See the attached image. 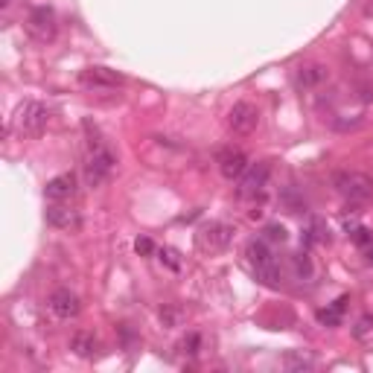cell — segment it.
Returning a JSON list of instances; mask_svg holds the SVG:
<instances>
[{
    "mask_svg": "<svg viewBox=\"0 0 373 373\" xmlns=\"http://www.w3.org/2000/svg\"><path fill=\"white\" fill-rule=\"evenodd\" d=\"M85 131H88V161H85V181L88 187H102L108 178L114 175L117 170V155L108 143L100 137V129L91 126V120L85 122Z\"/></svg>",
    "mask_w": 373,
    "mask_h": 373,
    "instance_id": "cell-1",
    "label": "cell"
},
{
    "mask_svg": "<svg viewBox=\"0 0 373 373\" xmlns=\"http://www.w3.org/2000/svg\"><path fill=\"white\" fill-rule=\"evenodd\" d=\"M245 257H248V266H251L254 278L260 283H266V286H278L280 283V266H278V260H274L266 239H251L248 242Z\"/></svg>",
    "mask_w": 373,
    "mask_h": 373,
    "instance_id": "cell-2",
    "label": "cell"
},
{
    "mask_svg": "<svg viewBox=\"0 0 373 373\" xmlns=\"http://www.w3.org/2000/svg\"><path fill=\"white\" fill-rule=\"evenodd\" d=\"M47 122H50L47 105H41L35 100L21 102L15 117H12V126H15V131L21 137H41V134H44V129H47Z\"/></svg>",
    "mask_w": 373,
    "mask_h": 373,
    "instance_id": "cell-3",
    "label": "cell"
},
{
    "mask_svg": "<svg viewBox=\"0 0 373 373\" xmlns=\"http://www.w3.org/2000/svg\"><path fill=\"white\" fill-rule=\"evenodd\" d=\"M333 187L336 192L350 201V204H358V201H367L373 196V178L365 175V172H356V170H341L333 175Z\"/></svg>",
    "mask_w": 373,
    "mask_h": 373,
    "instance_id": "cell-4",
    "label": "cell"
},
{
    "mask_svg": "<svg viewBox=\"0 0 373 373\" xmlns=\"http://www.w3.org/2000/svg\"><path fill=\"white\" fill-rule=\"evenodd\" d=\"M233 233L237 230H233V225H228V222H207L196 230V245L204 254H219L230 245Z\"/></svg>",
    "mask_w": 373,
    "mask_h": 373,
    "instance_id": "cell-5",
    "label": "cell"
},
{
    "mask_svg": "<svg viewBox=\"0 0 373 373\" xmlns=\"http://www.w3.org/2000/svg\"><path fill=\"white\" fill-rule=\"evenodd\" d=\"M26 33L38 44H47V41L56 38V12H53V6H35L26 18Z\"/></svg>",
    "mask_w": 373,
    "mask_h": 373,
    "instance_id": "cell-6",
    "label": "cell"
},
{
    "mask_svg": "<svg viewBox=\"0 0 373 373\" xmlns=\"http://www.w3.org/2000/svg\"><path fill=\"white\" fill-rule=\"evenodd\" d=\"M269 175H271V167H269V163H257V167H248L245 175L239 178L237 196H239L242 201H257L262 192H266Z\"/></svg>",
    "mask_w": 373,
    "mask_h": 373,
    "instance_id": "cell-7",
    "label": "cell"
},
{
    "mask_svg": "<svg viewBox=\"0 0 373 373\" xmlns=\"http://www.w3.org/2000/svg\"><path fill=\"white\" fill-rule=\"evenodd\" d=\"M79 85L88 91H111L122 85V76L117 71H108V67H85L79 73Z\"/></svg>",
    "mask_w": 373,
    "mask_h": 373,
    "instance_id": "cell-8",
    "label": "cell"
},
{
    "mask_svg": "<svg viewBox=\"0 0 373 373\" xmlns=\"http://www.w3.org/2000/svg\"><path fill=\"white\" fill-rule=\"evenodd\" d=\"M228 126L233 134H251L260 126V111L251 102H237L228 111Z\"/></svg>",
    "mask_w": 373,
    "mask_h": 373,
    "instance_id": "cell-9",
    "label": "cell"
},
{
    "mask_svg": "<svg viewBox=\"0 0 373 373\" xmlns=\"http://www.w3.org/2000/svg\"><path fill=\"white\" fill-rule=\"evenodd\" d=\"M216 163H219V172H222L228 181H239V178L245 175V170H248V155L242 149H222L219 152V158H216Z\"/></svg>",
    "mask_w": 373,
    "mask_h": 373,
    "instance_id": "cell-10",
    "label": "cell"
},
{
    "mask_svg": "<svg viewBox=\"0 0 373 373\" xmlns=\"http://www.w3.org/2000/svg\"><path fill=\"white\" fill-rule=\"evenodd\" d=\"M47 307H50V312L59 318V321H71V318H76L79 315V298L71 292V289H56V292L50 295V300H47Z\"/></svg>",
    "mask_w": 373,
    "mask_h": 373,
    "instance_id": "cell-11",
    "label": "cell"
},
{
    "mask_svg": "<svg viewBox=\"0 0 373 373\" xmlns=\"http://www.w3.org/2000/svg\"><path fill=\"white\" fill-rule=\"evenodd\" d=\"M44 216H47V225L50 228H59V230L79 228V213L71 207V201H50Z\"/></svg>",
    "mask_w": 373,
    "mask_h": 373,
    "instance_id": "cell-12",
    "label": "cell"
},
{
    "mask_svg": "<svg viewBox=\"0 0 373 373\" xmlns=\"http://www.w3.org/2000/svg\"><path fill=\"white\" fill-rule=\"evenodd\" d=\"M73 196H76V175L73 172H62L56 178H50L44 187L47 201H71Z\"/></svg>",
    "mask_w": 373,
    "mask_h": 373,
    "instance_id": "cell-13",
    "label": "cell"
},
{
    "mask_svg": "<svg viewBox=\"0 0 373 373\" xmlns=\"http://www.w3.org/2000/svg\"><path fill=\"white\" fill-rule=\"evenodd\" d=\"M327 76H329L327 64H303V67H298L295 82H298V88H318Z\"/></svg>",
    "mask_w": 373,
    "mask_h": 373,
    "instance_id": "cell-14",
    "label": "cell"
},
{
    "mask_svg": "<svg viewBox=\"0 0 373 373\" xmlns=\"http://www.w3.org/2000/svg\"><path fill=\"white\" fill-rule=\"evenodd\" d=\"M347 303H350V298L341 295L336 303H329L327 309L318 312V324H324V327H338L341 318H344V309H347Z\"/></svg>",
    "mask_w": 373,
    "mask_h": 373,
    "instance_id": "cell-15",
    "label": "cell"
},
{
    "mask_svg": "<svg viewBox=\"0 0 373 373\" xmlns=\"http://www.w3.org/2000/svg\"><path fill=\"white\" fill-rule=\"evenodd\" d=\"M71 350L82 358H91L93 350H96V336L88 333V329H79V333H73V338H71Z\"/></svg>",
    "mask_w": 373,
    "mask_h": 373,
    "instance_id": "cell-16",
    "label": "cell"
},
{
    "mask_svg": "<svg viewBox=\"0 0 373 373\" xmlns=\"http://www.w3.org/2000/svg\"><path fill=\"white\" fill-rule=\"evenodd\" d=\"M315 365H318L315 356L303 353V350H289V353L283 356V367H289V370H312Z\"/></svg>",
    "mask_w": 373,
    "mask_h": 373,
    "instance_id": "cell-17",
    "label": "cell"
},
{
    "mask_svg": "<svg viewBox=\"0 0 373 373\" xmlns=\"http://www.w3.org/2000/svg\"><path fill=\"white\" fill-rule=\"evenodd\" d=\"M353 336L362 341V344H367V347H373V318H370V315L358 318L356 327H353Z\"/></svg>",
    "mask_w": 373,
    "mask_h": 373,
    "instance_id": "cell-18",
    "label": "cell"
},
{
    "mask_svg": "<svg viewBox=\"0 0 373 373\" xmlns=\"http://www.w3.org/2000/svg\"><path fill=\"white\" fill-rule=\"evenodd\" d=\"M292 262H295V274H298L300 280H309V278H312V260H309V254H307V251L295 254V257H292Z\"/></svg>",
    "mask_w": 373,
    "mask_h": 373,
    "instance_id": "cell-19",
    "label": "cell"
},
{
    "mask_svg": "<svg viewBox=\"0 0 373 373\" xmlns=\"http://www.w3.org/2000/svg\"><path fill=\"white\" fill-rule=\"evenodd\" d=\"M178 350H181L184 356H199V350H201V336H199V333H187V336L181 338V344H178Z\"/></svg>",
    "mask_w": 373,
    "mask_h": 373,
    "instance_id": "cell-20",
    "label": "cell"
},
{
    "mask_svg": "<svg viewBox=\"0 0 373 373\" xmlns=\"http://www.w3.org/2000/svg\"><path fill=\"white\" fill-rule=\"evenodd\" d=\"M286 237H289L286 228L278 225V222H271V225L262 228V239H266V242H286Z\"/></svg>",
    "mask_w": 373,
    "mask_h": 373,
    "instance_id": "cell-21",
    "label": "cell"
},
{
    "mask_svg": "<svg viewBox=\"0 0 373 373\" xmlns=\"http://www.w3.org/2000/svg\"><path fill=\"white\" fill-rule=\"evenodd\" d=\"M181 309H178V307H163L161 309V321H163V327H178V324H181Z\"/></svg>",
    "mask_w": 373,
    "mask_h": 373,
    "instance_id": "cell-22",
    "label": "cell"
},
{
    "mask_svg": "<svg viewBox=\"0 0 373 373\" xmlns=\"http://www.w3.org/2000/svg\"><path fill=\"white\" fill-rule=\"evenodd\" d=\"M350 237H353V242L356 245H373V230H367V228H353V233H350Z\"/></svg>",
    "mask_w": 373,
    "mask_h": 373,
    "instance_id": "cell-23",
    "label": "cell"
},
{
    "mask_svg": "<svg viewBox=\"0 0 373 373\" xmlns=\"http://www.w3.org/2000/svg\"><path fill=\"white\" fill-rule=\"evenodd\" d=\"M161 262H167V266H170L172 271L181 269V260H178V254L172 251V248H163V251H161Z\"/></svg>",
    "mask_w": 373,
    "mask_h": 373,
    "instance_id": "cell-24",
    "label": "cell"
},
{
    "mask_svg": "<svg viewBox=\"0 0 373 373\" xmlns=\"http://www.w3.org/2000/svg\"><path fill=\"white\" fill-rule=\"evenodd\" d=\"M134 251L140 254V257H149L152 251H155V245H152L149 237H137V239H134Z\"/></svg>",
    "mask_w": 373,
    "mask_h": 373,
    "instance_id": "cell-25",
    "label": "cell"
},
{
    "mask_svg": "<svg viewBox=\"0 0 373 373\" xmlns=\"http://www.w3.org/2000/svg\"><path fill=\"white\" fill-rule=\"evenodd\" d=\"M9 3H12V0H0V6H3V9H6V6H9Z\"/></svg>",
    "mask_w": 373,
    "mask_h": 373,
    "instance_id": "cell-26",
    "label": "cell"
},
{
    "mask_svg": "<svg viewBox=\"0 0 373 373\" xmlns=\"http://www.w3.org/2000/svg\"><path fill=\"white\" fill-rule=\"evenodd\" d=\"M367 260H370V262H373V251H370V257H367Z\"/></svg>",
    "mask_w": 373,
    "mask_h": 373,
    "instance_id": "cell-27",
    "label": "cell"
}]
</instances>
